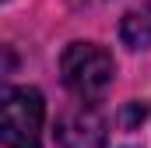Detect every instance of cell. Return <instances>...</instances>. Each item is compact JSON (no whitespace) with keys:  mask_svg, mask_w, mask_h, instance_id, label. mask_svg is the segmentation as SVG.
I'll list each match as a JSON object with an SVG mask.
<instances>
[{"mask_svg":"<svg viewBox=\"0 0 151 148\" xmlns=\"http://www.w3.org/2000/svg\"><path fill=\"white\" fill-rule=\"evenodd\" d=\"M60 74H63V85L81 102H95L109 92L116 64L113 53L99 42H70L60 57Z\"/></svg>","mask_w":151,"mask_h":148,"instance_id":"1","label":"cell"},{"mask_svg":"<svg viewBox=\"0 0 151 148\" xmlns=\"http://www.w3.org/2000/svg\"><path fill=\"white\" fill-rule=\"evenodd\" d=\"M119 36L130 49H148L151 46V4L141 11H130L119 25Z\"/></svg>","mask_w":151,"mask_h":148,"instance_id":"4","label":"cell"},{"mask_svg":"<svg viewBox=\"0 0 151 148\" xmlns=\"http://www.w3.org/2000/svg\"><path fill=\"white\" fill-rule=\"evenodd\" d=\"M144 116H148V102H130V106H127V116H123V123L134 127V123L144 120Z\"/></svg>","mask_w":151,"mask_h":148,"instance_id":"5","label":"cell"},{"mask_svg":"<svg viewBox=\"0 0 151 148\" xmlns=\"http://www.w3.org/2000/svg\"><path fill=\"white\" fill-rule=\"evenodd\" d=\"M106 116L91 102H81L56 120V145L60 148H102L106 145Z\"/></svg>","mask_w":151,"mask_h":148,"instance_id":"3","label":"cell"},{"mask_svg":"<svg viewBox=\"0 0 151 148\" xmlns=\"http://www.w3.org/2000/svg\"><path fill=\"white\" fill-rule=\"evenodd\" d=\"M42 120H46V102H42L39 88L18 85V88L4 92V106H0L4 148H39L42 145Z\"/></svg>","mask_w":151,"mask_h":148,"instance_id":"2","label":"cell"}]
</instances>
